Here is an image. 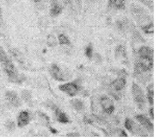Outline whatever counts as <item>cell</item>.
I'll use <instances>...</instances> for the list:
<instances>
[{
  "mask_svg": "<svg viewBox=\"0 0 157 140\" xmlns=\"http://www.w3.org/2000/svg\"><path fill=\"white\" fill-rule=\"evenodd\" d=\"M143 32L146 34H150L154 32L153 25L149 23L144 26L143 29Z\"/></svg>",
  "mask_w": 157,
  "mask_h": 140,
  "instance_id": "obj_11",
  "label": "cell"
},
{
  "mask_svg": "<svg viewBox=\"0 0 157 140\" xmlns=\"http://www.w3.org/2000/svg\"><path fill=\"white\" fill-rule=\"evenodd\" d=\"M32 118V115L29 111L26 110H22L17 115V126L20 128H24L29 124Z\"/></svg>",
  "mask_w": 157,
  "mask_h": 140,
  "instance_id": "obj_3",
  "label": "cell"
},
{
  "mask_svg": "<svg viewBox=\"0 0 157 140\" xmlns=\"http://www.w3.org/2000/svg\"><path fill=\"white\" fill-rule=\"evenodd\" d=\"M62 5L58 0H53L51 3L49 9L50 15L53 17L58 16L62 13Z\"/></svg>",
  "mask_w": 157,
  "mask_h": 140,
  "instance_id": "obj_5",
  "label": "cell"
},
{
  "mask_svg": "<svg viewBox=\"0 0 157 140\" xmlns=\"http://www.w3.org/2000/svg\"><path fill=\"white\" fill-rule=\"evenodd\" d=\"M88 3H92L95 0H86Z\"/></svg>",
  "mask_w": 157,
  "mask_h": 140,
  "instance_id": "obj_14",
  "label": "cell"
},
{
  "mask_svg": "<svg viewBox=\"0 0 157 140\" xmlns=\"http://www.w3.org/2000/svg\"><path fill=\"white\" fill-rule=\"evenodd\" d=\"M54 114L56 120L59 123L66 124L71 121L67 114L58 107L55 108Z\"/></svg>",
  "mask_w": 157,
  "mask_h": 140,
  "instance_id": "obj_4",
  "label": "cell"
},
{
  "mask_svg": "<svg viewBox=\"0 0 157 140\" xmlns=\"http://www.w3.org/2000/svg\"><path fill=\"white\" fill-rule=\"evenodd\" d=\"M94 53L92 45L90 43L89 44L85 49L84 53L86 56L88 58L92 59Z\"/></svg>",
  "mask_w": 157,
  "mask_h": 140,
  "instance_id": "obj_9",
  "label": "cell"
},
{
  "mask_svg": "<svg viewBox=\"0 0 157 140\" xmlns=\"http://www.w3.org/2000/svg\"><path fill=\"white\" fill-rule=\"evenodd\" d=\"M6 94L7 98L13 103L14 102V100L16 101V100L18 99L17 94L15 91H7Z\"/></svg>",
  "mask_w": 157,
  "mask_h": 140,
  "instance_id": "obj_10",
  "label": "cell"
},
{
  "mask_svg": "<svg viewBox=\"0 0 157 140\" xmlns=\"http://www.w3.org/2000/svg\"><path fill=\"white\" fill-rule=\"evenodd\" d=\"M57 42H58L57 39L53 36H50L48 38L47 43L48 45L50 46H55L57 45Z\"/></svg>",
  "mask_w": 157,
  "mask_h": 140,
  "instance_id": "obj_12",
  "label": "cell"
},
{
  "mask_svg": "<svg viewBox=\"0 0 157 140\" xmlns=\"http://www.w3.org/2000/svg\"><path fill=\"white\" fill-rule=\"evenodd\" d=\"M49 72L51 77L56 81L64 82L67 79L66 72L59 65L56 63H53L51 65Z\"/></svg>",
  "mask_w": 157,
  "mask_h": 140,
  "instance_id": "obj_2",
  "label": "cell"
},
{
  "mask_svg": "<svg viewBox=\"0 0 157 140\" xmlns=\"http://www.w3.org/2000/svg\"><path fill=\"white\" fill-rule=\"evenodd\" d=\"M57 39L59 43L63 46H69L71 45V43L69 38L64 34H60Z\"/></svg>",
  "mask_w": 157,
  "mask_h": 140,
  "instance_id": "obj_8",
  "label": "cell"
},
{
  "mask_svg": "<svg viewBox=\"0 0 157 140\" xmlns=\"http://www.w3.org/2000/svg\"><path fill=\"white\" fill-rule=\"evenodd\" d=\"M109 5L110 9L115 12L121 10L124 6V2L122 0H110Z\"/></svg>",
  "mask_w": 157,
  "mask_h": 140,
  "instance_id": "obj_7",
  "label": "cell"
},
{
  "mask_svg": "<svg viewBox=\"0 0 157 140\" xmlns=\"http://www.w3.org/2000/svg\"><path fill=\"white\" fill-rule=\"evenodd\" d=\"M58 88L63 93L71 97L81 94L83 90L82 82L79 79L62 83L59 86Z\"/></svg>",
  "mask_w": 157,
  "mask_h": 140,
  "instance_id": "obj_1",
  "label": "cell"
},
{
  "mask_svg": "<svg viewBox=\"0 0 157 140\" xmlns=\"http://www.w3.org/2000/svg\"><path fill=\"white\" fill-rule=\"evenodd\" d=\"M136 1L150 7L152 5V0H136Z\"/></svg>",
  "mask_w": 157,
  "mask_h": 140,
  "instance_id": "obj_13",
  "label": "cell"
},
{
  "mask_svg": "<svg viewBox=\"0 0 157 140\" xmlns=\"http://www.w3.org/2000/svg\"><path fill=\"white\" fill-rule=\"evenodd\" d=\"M70 105L74 110L78 112H82L85 110V103L83 100L80 98L72 99L71 101Z\"/></svg>",
  "mask_w": 157,
  "mask_h": 140,
  "instance_id": "obj_6",
  "label": "cell"
}]
</instances>
